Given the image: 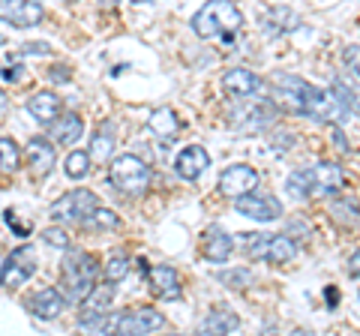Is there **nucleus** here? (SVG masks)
<instances>
[{
	"mask_svg": "<svg viewBox=\"0 0 360 336\" xmlns=\"http://www.w3.org/2000/svg\"><path fill=\"white\" fill-rule=\"evenodd\" d=\"M115 129L108 127V123H103L96 132H94V141H90V162H108L111 160V153H115Z\"/></svg>",
	"mask_w": 360,
	"mask_h": 336,
	"instance_id": "nucleus-23",
	"label": "nucleus"
},
{
	"mask_svg": "<svg viewBox=\"0 0 360 336\" xmlns=\"http://www.w3.org/2000/svg\"><path fill=\"white\" fill-rule=\"evenodd\" d=\"M96 205L99 201L90 189H72V193H66V195H60L58 201H54L49 217H51V222H58V226H72V222L84 226V219L94 214Z\"/></svg>",
	"mask_w": 360,
	"mask_h": 336,
	"instance_id": "nucleus-4",
	"label": "nucleus"
},
{
	"mask_svg": "<svg viewBox=\"0 0 360 336\" xmlns=\"http://www.w3.org/2000/svg\"><path fill=\"white\" fill-rule=\"evenodd\" d=\"M222 84H225V91H229L231 96H238V99H250V96H255L258 91H262L258 75L250 72V70H243V66H234V70L225 72Z\"/></svg>",
	"mask_w": 360,
	"mask_h": 336,
	"instance_id": "nucleus-17",
	"label": "nucleus"
},
{
	"mask_svg": "<svg viewBox=\"0 0 360 336\" xmlns=\"http://www.w3.org/2000/svg\"><path fill=\"white\" fill-rule=\"evenodd\" d=\"M21 168V148L15 138L0 136V174H15Z\"/></svg>",
	"mask_w": 360,
	"mask_h": 336,
	"instance_id": "nucleus-27",
	"label": "nucleus"
},
{
	"mask_svg": "<svg viewBox=\"0 0 360 336\" xmlns=\"http://www.w3.org/2000/svg\"><path fill=\"white\" fill-rule=\"evenodd\" d=\"M21 54H51V46L49 42H25Z\"/></svg>",
	"mask_w": 360,
	"mask_h": 336,
	"instance_id": "nucleus-36",
	"label": "nucleus"
},
{
	"mask_svg": "<svg viewBox=\"0 0 360 336\" xmlns=\"http://www.w3.org/2000/svg\"><path fill=\"white\" fill-rule=\"evenodd\" d=\"M111 300H115V283H111V279L94 285V288H90V295L82 300V316H78V324L96 318V316H105L108 306H111Z\"/></svg>",
	"mask_w": 360,
	"mask_h": 336,
	"instance_id": "nucleus-14",
	"label": "nucleus"
},
{
	"mask_svg": "<svg viewBox=\"0 0 360 336\" xmlns=\"http://www.w3.org/2000/svg\"><path fill=\"white\" fill-rule=\"evenodd\" d=\"M330 93L340 99L345 115H360V87H354L352 82H345V78H333Z\"/></svg>",
	"mask_w": 360,
	"mask_h": 336,
	"instance_id": "nucleus-26",
	"label": "nucleus"
},
{
	"mask_svg": "<svg viewBox=\"0 0 360 336\" xmlns=\"http://www.w3.org/2000/svg\"><path fill=\"white\" fill-rule=\"evenodd\" d=\"M99 6H103V9H115L117 0H99Z\"/></svg>",
	"mask_w": 360,
	"mask_h": 336,
	"instance_id": "nucleus-40",
	"label": "nucleus"
},
{
	"mask_svg": "<svg viewBox=\"0 0 360 336\" xmlns=\"http://www.w3.org/2000/svg\"><path fill=\"white\" fill-rule=\"evenodd\" d=\"M84 226H87V228H117V226H120V219H117L115 210H108V207H99V205H96L94 214L84 219Z\"/></svg>",
	"mask_w": 360,
	"mask_h": 336,
	"instance_id": "nucleus-32",
	"label": "nucleus"
},
{
	"mask_svg": "<svg viewBox=\"0 0 360 336\" xmlns=\"http://www.w3.org/2000/svg\"><path fill=\"white\" fill-rule=\"evenodd\" d=\"M207 165H210L207 150H205V148H198V144H193V148H186V150H180V153H177L174 172L184 177V181H198V177L207 172Z\"/></svg>",
	"mask_w": 360,
	"mask_h": 336,
	"instance_id": "nucleus-15",
	"label": "nucleus"
},
{
	"mask_svg": "<svg viewBox=\"0 0 360 336\" xmlns=\"http://www.w3.org/2000/svg\"><path fill=\"white\" fill-rule=\"evenodd\" d=\"M255 186H258V172L252 165H229L219 174V189L231 198L250 193V189H255Z\"/></svg>",
	"mask_w": 360,
	"mask_h": 336,
	"instance_id": "nucleus-9",
	"label": "nucleus"
},
{
	"mask_svg": "<svg viewBox=\"0 0 360 336\" xmlns=\"http://www.w3.org/2000/svg\"><path fill=\"white\" fill-rule=\"evenodd\" d=\"M345 63L352 66V72L360 78V46H354V49H348V51H345Z\"/></svg>",
	"mask_w": 360,
	"mask_h": 336,
	"instance_id": "nucleus-35",
	"label": "nucleus"
},
{
	"mask_svg": "<svg viewBox=\"0 0 360 336\" xmlns=\"http://www.w3.org/2000/svg\"><path fill=\"white\" fill-rule=\"evenodd\" d=\"M0 18L13 27H37L45 21L39 0H0Z\"/></svg>",
	"mask_w": 360,
	"mask_h": 336,
	"instance_id": "nucleus-8",
	"label": "nucleus"
},
{
	"mask_svg": "<svg viewBox=\"0 0 360 336\" xmlns=\"http://www.w3.org/2000/svg\"><path fill=\"white\" fill-rule=\"evenodd\" d=\"M42 240L51 246V250H70V234H66L58 222H54L51 228H45L42 231Z\"/></svg>",
	"mask_w": 360,
	"mask_h": 336,
	"instance_id": "nucleus-33",
	"label": "nucleus"
},
{
	"mask_svg": "<svg viewBox=\"0 0 360 336\" xmlns=\"http://www.w3.org/2000/svg\"><path fill=\"white\" fill-rule=\"evenodd\" d=\"M274 117H276V111L267 103H255L252 108H234L231 111V123L238 129H246V132H258V129L270 127Z\"/></svg>",
	"mask_w": 360,
	"mask_h": 336,
	"instance_id": "nucleus-12",
	"label": "nucleus"
},
{
	"mask_svg": "<svg viewBox=\"0 0 360 336\" xmlns=\"http://www.w3.org/2000/svg\"><path fill=\"white\" fill-rule=\"evenodd\" d=\"M240 328V318L234 316L231 309H213L210 316L201 321V333H210V336H219V333H234Z\"/></svg>",
	"mask_w": 360,
	"mask_h": 336,
	"instance_id": "nucleus-22",
	"label": "nucleus"
},
{
	"mask_svg": "<svg viewBox=\"0 0 360 336\" xmlns=\"http://www.w3.org/2000/svg\"><path fill=\"white\" fill-rule=\"evenodd\" d=\"M330 214H333V219L340 222V226H357L360 222V210H357L354 201H333Z\"/></svg>",
	"mask_w": 360,
	"mask_h": 336,
	"instance_id": "nucleus-31",
	"label": "nucleus"
},
{
	"mask_svg": "<svg viewBox=\"0 0 360 336\" xmlns=\"http://www.w3.org/2000/svg\"><path fill=\"white\" fill-rule=\"evenodd\" d=\"M231 252H234V238L225 228L210 226L205 231V259L213 264H225Z\"/></svg>",
	"mask_w": 360,
	"mask_h": 336,
	"instance_id": "nucleus-18",
	"label": "nucleus"
},
{
	"mask_svg": "<svg viewBox=\"0 0 360 336\" xmlns=\"http://www.w3.org/2000/svg\"><path fill=\"white\" fill-rule=\"evenodd\" d=\"M27 115L42 123V127H51L54 117L60 115V96L51 93V91H39L27 99Z\"/></svg>",
	"mask_w": 360,
	"mask_h": 336,
	"instance_id": "nucleus-19",
	"label": "nucleus"
},
{
	"mask_svg": "<svg viewBox=\"0 0 360 336\" xmlns=\"http://www.w3.org/2000/svg\"><path fill=\"white\" fill-rule=\"evenodd\" d=\"M219 283L231 285V288H246V285H252V273L250 271H225V273H219Z\"/></svg>",
	"mask_w": 360,
	"mask_h": 336,
	"instance_id": "nucleus-34",
	"label": "nucleus"
},
{
	"mask_svg": "<svg viewBox=\"0 0 360 336\" xmlns=\"http://www.w3.org/2000/svg\"><path fill=\"white\" fill-rule=\"evenodd\" d=\"M148 129L153 132L156 138L168 141V138H174V136H177L180 120H177V115H174L172 108H160V111H153V115H150V120H148Z\"/></svg>",
	"mask_w": 360,
	"mask_h": 336,
	"instance_id": "nucleus-24",
	"label": "nucleus"
},
{
	"mask_svg": "<svg viewBox=\"0 0 360 336\" xmlns=\"http://www.w3.org/2000/svg\"><path fill=\"white\" fill-rule=\"evenodd\" d=\"M51 82H70V70L66 66H51Z\"/></svg>",
	"mask_w": 360,
	"mask_h": 336,
	"instance_id": "nucleus-38",
	"label": "nucleus"
},
{
	"mask_svg": "<svg viewBox=\"0 0 360 336\" xmlns=\"http://www.w3.org/2000/svg\"><path fill=\"white\" fill-rule=\"evenodd\" d=\"M84 136V120L75 115V111H66V115H58L51 123V138L60 144H75Z\"/></svg>",
	"mask_w": 360,
	"mask_h": 336,
	"instance_id": "nucleus-21",
	"label": "nucleus"
},
{
	"mask_svg": "<svg viewBox=\"0 0 360 336\" xmlns=\"http://www.w3.org/2000/svg\"><path fill=\"white\" fill-rule=\"evenodd\" d=\"M37 267H39L37 250H33V246H18V250H13L6 255L4 267H0V285H4V288L25 285L27 279L37 273Z\"/></svg>",
	"mask_w": 360,
	"mask_h": 336,
	"instance_id": "nucleus-5",
	"label": "nucleus"
},
{
	"mask_svg": "<svg viewBox=\"0 0 360 336\" xmlns=\"http://www.w3.org/2000/svg\"><path fill=\"white\" fill-rule=\"evenodd\" d=\"M99 264L94 255L87 252H70L60 264V295L66 297V304H82L90 295V288L96 285Z\"/></svg>",
	"mask_w": 360,
	"mask_h": 336,
	"instance_id": "nucleus-1",
	"label": "nucleus"
},
{
	"mask_svg": "<svg viewBox=\"0 0 360 336\" xmlns=\"http://www.w3.org/2000/svg\"><path fill=\"white\" fill-rule=\"evenodd\" d=\"M6 105H9V103H6V93L0 91V115H4V111H6Z\"/></svg>",
	"mask_w": 360,
	"mask_h": 336,
	"instance_id": "nucleus-41",
	"label": "nucleus"
},
{
	"mask_svg": "<svg viewBox=\"0 0 360 336\" xmlns=\"http://www.w3.org/2000/svg\"><path fill=\"white\" fill-rule=\"evenodd\" d=\"M234 207H238L240 217H250V219H258V222H274L283 217V201L276 195H267V193H243L234 198Z\"/></svg>",
	"mask_w": 360,
	"mask_h": 336,
	"instance_id": "nucleus-7",
	"label": "nucleus"
},
{
	"mask_svg": "<svg viewBox=\"0 0 360 336\" xmlns=\"http://www.w3.org/2000/svg\"><path fill=\"white\" fill-rule=\"evenodd\" d=\"M108 183L120 189L123 195H144L153 183V172L139 156L123 153L117 160H111V165H108Z\"/></svg>",
	"mask_w": 360,
	"mask_h": 336,
	"instance_id": "nucleus-3",
	"label": "nucleus"
},
{
	"mask_svg": "<svg viewBox=\"0 0 360 336\" xmlns=\"http://www.w3.org/2000/svg\"><path fill=\"white\" fill-rule=\"evenodd\" d=\"M297 25H300V18L295 15V9H288V6H276L264 15L267 33H291V30H297Z\"/></svg>",
	"mask_w": 360,
	"mask_h": 336,
	"instance_id": "nucleus-25",
	"label": "nucleus"
},
{
	"mask_svg": "<svg viewBox=\"0 0 360 336\" xmlns=\"http://www.w3.org/2000/svg\"><path fill=\"white\" fill-rule=\"evenodd\" d=\"M348 276L360 279V250H357V252H352V259H348Z\"/></svg>",
	"mask_w": 360,
	"mask_h": 336,
	"instance_id": "nucleus-37",
	"label": "nucleus"
},
{
	"mask_svg": "<svg viewBox=\"0 0 360 336\" xmlns=\"http://www.w3.org/2000/svg\"><path fill=\"white\" fill-rule=\"evenodd\" d=\"M285 189L295 198H309L315 193V189H312V172H309V168H297V172H291L288 181H285Z\"/></svg>",
	"mask_w": 360,
	"mask_h": 336,
	"instance_id": "nucleus-29",
	"label": "nucleus"
},
{
	"mask_svg": "<svg viewBox=\"0 0 360 336\" xmlns=\"http://www.w3.org/2000/svg\"><path fill=\"white\" fill-rule=\"evenodd\" d=\"M297 255V243L288 238V234H267V243H264V255L262 259L270 264H288L295 261Z\"/></svg>",
	"mask_w": 360,
	"mask_h": 336,
	"instance_id": "nucleus-20",
	"label": "nucleus"
},
{
	"mask_svg": "<svg viewBox=\"0 0 360 336\" xmlns=\"http://www.w3.org/2000/svg\"><path fill=\"white\" fill-rule=\"evenodd\" d=\"M63 172H66L70 181H84L87 172H90V153L87 150H72L63 160Z\"/></svg>",
	"mask_w": 360,
	"mask_h": 336,
	"instance_id": "nucleus-28",
	"label": "nucleus"
},
{
	"mask_svg": "<svg viewBox=\"0 0 360 336\" xmlns=\"http://www.w3.org/2000/svg\"><path fill=\"white\" fill-rule=\"evenodd\" d=\"M309 172H312V189L321 195H333L345 186V172H342V165H336V162H319V165H312Z\"/></svg>",
	"mask_w": 360,
	"mask_h": 336,
	"instance_id": "nucleus-16",
	"label": "nucleus"
},
{
	"mask_svg": "<svg viewBox=\"0 0 360 336\" xmlns=\"http://www.w3.org/2000/svg\"><path fill=\"white\" fill-rule=\"evenodd\" d=\"M240 25H243V15L231 0H207L193 18V30L201 39H217V37L229 39L240 30Z\"/></svg>",
	"mask_w": 360,
	"mask_h": 336,
	"instance_id": "nucleus-2",
	"label": "nucleus"
},
{
	"mask_svg": "<svg viewBox=\"0 0 360 336\" xmlns=\"http://www.w3.org/2000/svg\"><path fill=\"white\" fill-rule=\"evenodd\" d=\"M139 4H148V0H139Z\"/></svg>",
	"mask_w": 360,
	"mask_h": 336,
	"instance_id": "nucleus-43",
	"label": "nucleus"
},
{
	"mask_svg": "<svg viewBox=\"0 0 360 336\" xmlns=\"http://www.w3.org/2000/svg\"><path fill=\"white\" fill-rule=\"evenodd\" d=\"M328 300H330V306H336V300H340V295H336V288H328Z\"/></svg>",
	"mask_w": 360,
	"mask_h": 336,
	"instance_id": "nucleus-39",
	"label": "nucleus"
},
{
	"mask_svg": "<svg viewBox=\"0 0 360 336\" xmlns=\"http://www.w3.org/2000/svg\"><path fill=\"white\" fill-rule=\"evenodd\" d=\"M150 291L160 300H165V304H172V300H180V295H184V285H180V273L174 271V267H153L150 271Z\"/></svg>",
	"mask_w": 360,
	"mask_h": 336,
	"instance_id": "nucleus-13",
	"label": "nucleus"
},
{
	"mask_svg": "<svg viewBox=\"0 0 360 336\" xmlns=\"http://www.w3.org/2000/svg\"><path fill=\"white\" fill-rule=\"evenodd\" d=\"M0 46H6V39H4V33H0Z\"/></svg>",
	"mask_w": 360,
	"mask_h": 336,
	"instance_id": "nucleus-42",
	"label": "nucleus"
},
{
	"mask_svg": "<svg viewBox=\"0 0 360 336\" xmlns=\"http://www.w3.org/2000/svg\"><path fill=\"white\" fill-rule=\"evenodd\" d=\"M129 264H132V259L127 252H111L108 255V261H105V279H111V283H120V279H127V273H129Z\"/></svg>",
	"mask_w": 360,
	"mask_h": 336,
	"instance_id": "nucleus-30",
	"label": "nucleus"
},
{
	"mask_svg": "<svg viewBox=\"0 0 360 336\" xmlns=\"http://www.w3.org/2000/svg\"><path fill=\"white\" fill-rule=\"evenodd\" d=\"M162 328H165V316L150 306H135V309L120 312L115 318V333H120V336H148Z\"/></svg>",
	"mask_w": 360,
	"mask_h": 336,
	"instance_id": "nucleus-6",
	"label": "nucleus"
},
{
	"mask_svg": "<svg viewBox=\"0 0 360 336\" xmlns=\"http://www.w3.org/2000/svg\"><path fill=\"white\" fill-rule=\"evenodd\" d=\"M21 156H25V162L30 165V172L37 174V177H45L54 168V162H58V153H54V144L49 138H30L27 141V148L21 150Z\"/></svg>",
	"mask_w": 360,
	"mask_h": 336,
	"instance_id": "nucleus-10",
	"label": "nucleus"
},
{
	"mask_svg": "<svg viewBox=\"0 0 360 336\" xmlns=\"http://www.w3.org/2000/svg\"><path fill=\"white\" fill-rule=\"evenodd\" d=\"M66 306H70V304H66V297L60 295V288H51V285H49V288H39L37 295L27 300V309H30L37 318H42V321L58 318Z\"/></svg>",
	"mask_w": 360,
	"mask_h": 336,
	"instance_id": "nucleus-11",
	"label": "nucleus"
}]
</instances>
